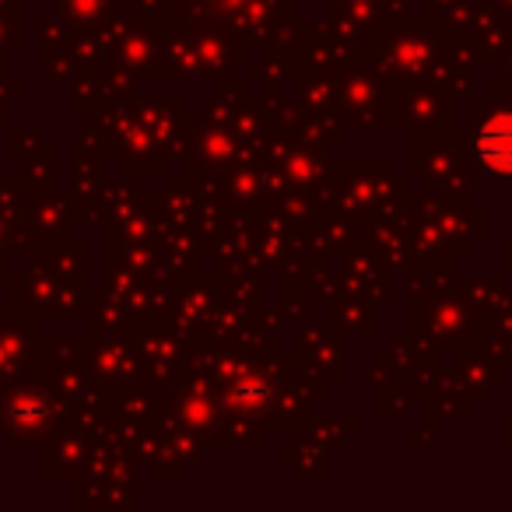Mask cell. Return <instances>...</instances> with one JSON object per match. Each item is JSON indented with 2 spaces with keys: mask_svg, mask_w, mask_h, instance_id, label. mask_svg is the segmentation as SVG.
<instances>
[{
  "mask_svg": "<svg viewBox=\"0 0 512 512\" xmlns=\"http://www.w3.org/2000/svg\"><path fill=\"white\" fill-rule=\"evenodd\" d=\"M477 158L484 169L512 176V113H498L477 130Z\"/></svg>",
  "mask_w": 512,
  "mask_h": 512,
  "instance_id": "cell-1",
  "label": "cell"
}]
</instances>
